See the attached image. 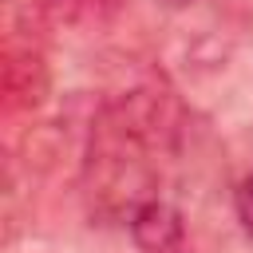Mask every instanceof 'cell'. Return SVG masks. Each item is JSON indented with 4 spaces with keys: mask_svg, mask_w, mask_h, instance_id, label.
Returning <instances> with one entry per match:
<instances>
[{
    "mask_svg": "<svg viewBox=\"0 0 253 253\" xmlns=\"http://www.w3.org/2000/svg\"><path fill=\"white\" fill-rule=\"evenodd\" d=\"M130 237L142 253H186V221L162 198H146L142 206H134Z\"/></svg>",
    "mask_w": 253,
    "mask_h": 253,
    "instance_id": "6da1fadb",
    "label": "cell"
},
{
    "mask_svg": "<svg viewBox=\"0 0 253 253\" xmlns=\"http://www.w3.org/2000/svg\"><path fill=\"white\" fill-rule=\"evenodd\" d=\"M237 217H241V229L253 237V170L237 182Z\"/></svg>",
    "mask_w": 253,
    "mask_h": 253,
    "instance_id": "7a4b0ae2",
    "label": "cell"
},
{
    "mask_svg": "<svg viewBox=\"0 0 253 253\" xmlns=\"http://www.w3.org/2000/svg\"><path fill=\"white\" fill-rule=\"evenodd\" d=\"M174 4H182V0H174Z\"/></svg>",
    "mask_w": 253,
    "mask_h": 253,
    "instance_id": "3957f363",
    "label": "cell"
}]
</instances>
